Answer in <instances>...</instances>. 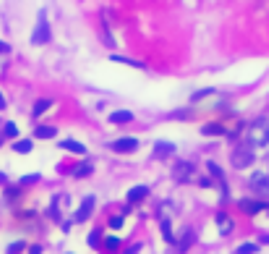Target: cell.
Returning <instances> with one entry per match:
<instances>
[{
	"instance_id": "obj_11",
	"label": "cell",
	"mask_w": 269,
	"mask_h": 254,
	"mask_svg": "<svg viewBox=\"0 0 269 254\" xmlns=\"http://www.w3.org/2000/svg\"><path fill=\"white\" fill-rule=\"evenodd\" d=\"M172 152H175V144H170V142H157L154 144V157H168Z\"/></svg>"
},
{
	"instance_id": "obj_31",
	"label": "cell",
	"mask_w": 269,
	"mask_h": 254,
	"mask_svg": "<svg viewBox=\"0 0 269 254\" xmlns=\"http://www.w3.org/2000/svg\"><path fill=\"white\" fill-rule=\"evenodd\" d=\"M8 50H10L8 45H6V42H0V53H8Z\"/></svg>"
},
{
	"instance_id": "obj_29",
	"label": "cell",
	"mask_w": 269,
	"mask_h": 254,
	"mask_svg": "<svg viewBox=\"0 0 269 254\" xmlns=\"http://www.w3.org/2000/svg\"><path fill=\"white\" fill-rule=\"evenodd\" d=\"M138 251H142V246H138V244H134L131 249H126V254H138Z\"/></svg>"
},
{
	"instance_id": "obj_13",
	"label": "cell",
	"mask_w": 269,
	"mask_h": 254,
	"mask_svg": "<svg viewBox=\"0 0 269 254\" xmlns=\"http://www.w3.org/2000/svg\"><path fill=\"white\" fill-rule=\"evenodd\" d=\"M110 121H112V123H131V121H134V113H131V110H115V113L110 115Z\"/></svg>"
},
{
	"instance_id": "obj_22",
	"label": "cell",
	"mask_w": 269,
	"mask_h": 254,
	"mask_svg": "<svg viewBox=\"0 0 269 254\" xmlns=\"http://www.w3.org/2000/svg\"><path fill=\"white\" fill-rule=\"evenodd\" d=\"M76 178H84V176H89V173H92V163H84V165H78L76 170Z\"/></svg>"
},
{
	"instance_id": "obj_19",
	"label": "cell",
	"mask_w": 269,
	"mask_h": 254,
	"mask_svg": "<svg viewBox=\"0 0 269 254\" xmlns=\"http://www.w3.org/2000/svg\"><path fill=\"white\" fill-rule=\"evenodd\" d=\"M14 149H16V152H21V155H26V152H32V142L29 139H21V142L14 144Z\"/></svg>"
},
{
	"instance_id": "obj_12",
	"label": "cell",
	"mask_w": 269,
	"mask_h": 254,
	"mask_svg": "<svg viewBox=\"0 0 269 254\" xmlns=\"http://www.w3.org/2000/svg\"><path fill=\"white\" fill-rule=\"evenodd\" d=\"M34 136H37V139H52V136H58V129L55 126H37Z\"/></svg>"
},
{
	"instance_id": "obj_23",
	"label": "cell",
	"mask_w": 269,
	"mask_h": 254,
	"mask_svg": "<svg viewBox=\"0 0 269 254\" xmlns=\"http://www.w3.org/2000/svg\"><path fill=\"white\" fill-rule=\"evenodd\" d=\"M162 233H165V238L170 241V244H175V238H172V228H170V220H162Z\"/></svg>"
},
{
	"instance_id": "obj_24",
	"label": "cell",
	"mask_w": 269,
	"mask_h": 254,
	"mask_svg": "<svg viewBox=\"0 0 269 254\" xmlns=\"http://www.w3.org/2000/svg\"><path fill=\"white\" fill-rule=\"evenodd\" d=\"M3 136H10V139H14V136H18L16 123H6V134H3Z\"/></svg>"
},
{
	"instance_id": "obj_30",
	"label": "cell",
	"mask_w": 269,
	"mask_h": 254,
	"mask_svg": "<svg viewBox=\"0 0 269 254\" xmlns=\"http://www.w3.org/2000/svg\"><path fill=\"white\" fill-rule=\"evenodd\" d=\"M29 254H42V246H32V249H29Z\"/></svg>"
},
{
	"instance_id": "obj_18",
	"label": "cell",
	"mask_w": 269,
	"mask_h": 254,
	"mask_svg": "<svg viewBox=\"0 0 269 254\" xmlns=\"http://www.w3.org/2000/svg\"><path fill=\"white\" fill-rule=\"evenodd\" d=\"M112 61L115 63H126V66H134V68H144L142 61H131V58H126V55H112Z\"/></svg>"
},
{
	"instance_id": "obj_8",
	"label": "cell",
	"mask_w": 269,
	"mask_h": 254,
	"mask_svg": "<svg viewBox=\"0 0 269 254\" xmlns=\"http://www.w3.org/2000/svg\"><path fill=\"white\" fill-rule=\"evenodd\" d=\"M202 134L204 136H225L228 131H225V126H222V123H206L202 129Z\"/></svg>"
},
{
	"instance_id": "obj_6",
	"label": "cell",
	"mask_w": 269,
	"mask_h": 254,
	"mask_svg": "<svg viewBox=\"0 0 269 254\" xmlns=\"http://www.w3.org/2000/svg\"><path fill=\"white\" fill-rule=\"evenodd\" d=\"M92 210H94V197H86L84 202H81V207H78V212H76V220H78V223H84V220H89V215H92Z\"/></svg>"
},
{
	"instance_id": "obj_26",
	"label": "cell",
	"mask_w": 269,
	"mask_h": 254,
	"mask_svg": "<svg viewBox=\"0 0 269 254\" xmlns=\"http://www.w3.org/2000/svg\"><path fill=\"white\" fill-rule=\"evenodd\" d=\"M123 225V217H110V228H120Z\"/></svg>"
},
{
	"instance_id": "obj_4",
	"label": "cell",
	"mask_w": 269,
	"mask_h": 254,
	"mask_svg": "<svg viewBox=\"0 0 269 254\" xmlns=\"http://www.w3.org/2000/svg\"><path fill=\"white\" fill-rule=\"evenodd\" d=\"M110 147L115 149V152H120V155H131V152L138 149V139H134V136H123V139L110 142Z\"/></svg>"
},
{
	"instance_id": "obj_25",
	"label": "cell",
	"mask_w": 269,
	"mask_h": 254,
	"mask_svg": "<svg viewBox=\"0 0 269 254\" xmlns=\"http://www.w3.org/2000/svg\"><path fill=\"white\" fill-rule=\"evenodd\" d=\"M24 246H26L24 241H16V244H10V246H8V254H18V251H24Z\"/></svg>"
},
{
	"instance_id": "obj_14",
	"label": "cell",
	"mask_w": 269,
	"mask_h": 254,
	"mask_svg": "<svg viewBox=\"0 0 269 254\" xmlns=\"http://www.w3.org/2000/svg\"><path fill=\"white\" fill-rule=\"evenodd\" d=\"M251 186H254V189H264V191H269V178L264 176V173H254Z\"/></svg>"
},
{
	"instance_id": "obj_3",
	"label": "cell",
	"mask_w": 269,
	"mask_h": 254,
	"mask_svg": "<svg viewBox=\"0 0 269 254\" xmlns=\"http://www.w3.org/2000/svg\"><path fill=\"white\" fill-rule=\"evenodd\" d=\"M50 37H52V32H50V24H48V16L40 14V21H37L34 34H32V42L34 45H44V42H50Z\"/></svg>"
},
{
	"instance_id": "obj_33",
	"label": "cell",
	"mask_w": 269,
	"mask_h": 254,
	"mask_svg": "<svg viewBox=\"0 0 269 254\" xmlns=\"http://www.w3.org/2000/svg\"><path fill=\"white\" fill-rule=\"evenodd\" d=\"M0 144H3V134H0Z\"/></svg>"
},
{
	"instance_id": "obj_7",
	"label": "cell",
	"mask_w": 269,
	"mask_h": 254,
	"mask_svg": "<svg viewBox=\"0 0 269 254\" xmlns=\"http://www.w3.org/2000/svg\"><path fill=\"white\" fill-rule=\"evenodd\" d=\"M172 173H175V178H178V181H188L194 176V165L191 163H178Z\"/></svg>"
},
{
	"instance_id": "obj_17",
	"label": "cell",
	"mask_w": 269,
	"mask_h": 254,
	"mask_svg": "<svg viewBox=\"0 0 269 254\" xmlns=\"http://www.w3.org/2000/svg\"><path fill=\"white\" fill-rule=\"evenodd\" d=\"M217 225H220L222 233H230V230H232V220L228 215H217Z\"/></svg>"
},
{
	"instance_id": "obj_10",
	"label": "cell",
	"mask_w": 269,
	"mask_h": 254,
	"mask_svg": "<svg viewBox=\"0 0 269 254\" xmlns=\"http://www.w3.org/2000/svg\"><path fill=\"white\" fill-rule=\"evenodd\" d=\"M60 147L68 149V152H76V155H86V147L76 139H66V142H60Z\"/></svg>"
},
{
	"instance_id": "obj_32",
	"label": "cell",
	"mask_w": 269,
	"mask_h": 254,
	"mask_svg": "<svg viewBox=\"0 0 269 254\" xmlns=\"http://www.w3.org/2000/svg\"><path fill=\"white\" fill-rule=\"evenodd\" d=\"M6 108V100H3V95H0V110H3Z\"/></svg>"
},
{
	"instance_id": "obj_2",
	"label": "cell",
	"mask_w": 269,
	"mask_h": 254,
	"mask_svg": "<svg viewBox=\"0 0 269 254\" xmlns=\"http://www.w3.org/2000/svg\"><path fill=\"white\" fill-rule=\"evenodd\" d=\"M254 160H256V155H254V147L248 144H240V147H236V152H232V157H230V163H232V168H238V170H243V168H248V165H254Z\"/></svg>"
},
{
	"instance_id": "obj_15",
	"label": "cell",
	"mask_w": 269,
	"mask_h": 254,
	"mask_svg": "<svg viewBox=\"0 0 269 254\" xmlns=\"http://www.w3.org/2000/svg\"><path fill=\"white\" fill-rule=\"evenodd\" d=\"M52 108V100H48V97H44V100H37V102H34V118H37V115H42L44 110H50Z\"/></svg>"
},
{
	"instance_id": "obj_20",
	"label": "cell",
	"mask_w": 269,
	"mask_h": 254,
	"mask_svg": "<svg viewBox=\"0 0 269 254\" xmlns=\"http://www.w3.org/2000/svg\"><path fill=\"white\" fill-rule=\"evenodd\" d=\"M118 246H120V238L118 236H108V238H104V249H108V251H115Z\"/></svg>"
},
{
	"instance_id": "obj_1",
	"label": "cell",
	"mask_w": 269,
	"mask_h": 254,
	"mask_svg": "<svg viewBox=\"0 0 269 254\" xmlns=\"http://www.w3.org/2000/svg\"><path fill=\"white\" fill-rule=\"evenodd\" d=\"M246 136H248V144L251 147H266L269 144V118H264V115H262V118L251 121Z\"/></svg>"
},
{
	"instance_id": "obj_5",
	"label": "cell",
	"mask_w": 269,
	"mask_h": 254,
	"mask_svg": "<svg viewBox=\"0 0 269 254\" xmlns=\"http://www.w3.org/2000/svg\"><path fill=\"white\" fill-rule=\"evenodd\" d=\"M240 210L248 215H259L266 210V202H256V199H240Z\"/></svg>"
},
{
	"instance_id": "obj_28",
	"label": "cell",
	"mask_w": 269,
	"mask_h": 254,
	"mask_svg": "<svg viewBox=\"0 0 269 254\" xmlns=\"http://www.w3.org/2000/svg\"><path fill=\"white\" fill-rule=\"evenodd\" d=\"M32 181H40V176H37V173H32V176H26V178L21 181V183H32Z\"/></svg>"
},
{
	"instance_id": "obj_16",
	"label": "cell",
	"mask_w": 269,
	"mask_h": 254,
	"mask_svg": "<svg viewBox=\"0 0 269 254\" xmlns=\"http://www.w3.org/2000/svg\"><path fill=\"white\" fill-rule=\"evenodd\" d=\"M206 168H209V173H212V176H214V178L222 183V189L228 191V186H225V173L220 170V165H217V163H206Z\"/></svg>"
},
{
	"instance_id": "obj_9",
	"label": "cell",
	"mask_w": 269,
	"mask_h": 254,
	"mask_svg": "<svg viewBox=\"0 0 269 254\" xmlns=\"http://www.w3.org/2000/svg\"><path fill=\"white\" fill-rule=\"evenodd\" d=\"M146 194H149V189H146V186H134L131 191H128V202H131V204H136V202L146 199Z\"/></svg>"
},
{
	"instance_id": "obj_27",
	"label": "cell",
	"mask_w": 269,
	"mask_h": 254,
	"mask_svg": "<svg viewBox=\"0 0 269 254\" xmlns=\"http://www.w3.org/2000/svg\"><path fill=\"white\" fill-rule=\"evenodd\" d=\"M100 244V233H92L89 236V246H97Z\"/></svg>"
},
{
	"instance_id": "obj_21",
	"label": "cell",
	"mask_w": 269,
	"mask_h": 254,
	"mask_svg": "<svg viewBox=\"0 0 269 254\" xmlns=\"http://www.w3.org/2000/svg\"><path fill=\"white\" fill-rule=\"evenodd\" d=\"M256 251H259V246H256V244H243V246L236 249V254H256Z\"/></svg>"
}]
</instances>
